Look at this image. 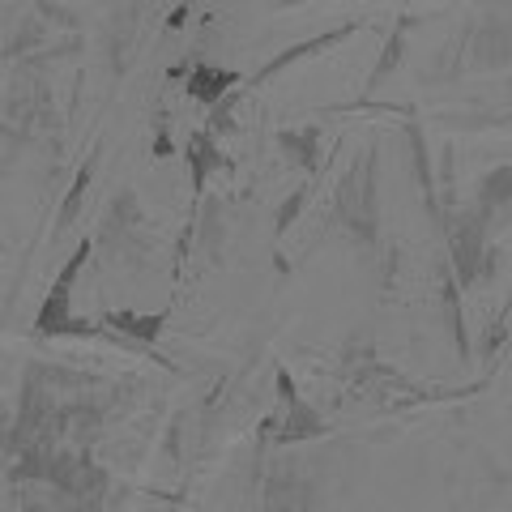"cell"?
<instances>
[{
    "label": "cell",
    "mask_w": 512,
    "mask_h": 512,
    "mask_svg": "<svg viewBox=\"0 0 512 512\" xmlns=\"http://www.w3.org/2000/svg\"><path fill=\"white\" fill-rule=\"evenodd\" d=\"M86 256H90V244H82V248L69 256V261H64L60 278L52 282V291H47V299H43V312H39V320H35L39 333H77V338H99V329H94L90 320H69L73 282H77V269L86 265Z\"/></svg>",
    "instance_id": "6da1fadb"
},
{
    "label": "cell",
    "mask_w": 512,
    "mask_h": 512,
    "mask_svg": "<svg viewBox=\"0 0 512 512\" xmlns=\"http://www.w3.org/2000/svg\"><path fill=\"white\" fill-rule=\"evenodd\" d=\"M282 397L291 402V410H282V419H286L282 444H299V440H308V436H325V423H320L316 414L299 402L295 389H291V380H286V376H282Z\"/></svg>",
    "instance_id": "7a4b0ae2"
},
{
    "label": "cell",
    "mask_w": 512,
    "mask_h": 512,
    "mask_svg": "<svg viewBox=\"0 0 512 512\" xmlns=\"http://www.w3.org/2000/svg\"><path fill=\"white\" fill-rule=\"evenodd\" d=\"M239 82V73L231 69H210V64H201V69L188 73V94L197 103H222V90H231Z\"/></svg>",
    "instance_id": "3957f363"
},
{
    "label": "cell",
    "mask_w": 512,
    "mask_h": 512,
    "mask_svg": "<svg viewBox=\"0 0 512 512\" xmlns=\"http://www.w3.org/2000/svg\"><path fill=\"white\" fill-rule=\"evenodd\" d=\"M107 329L128 333L133 342H154L163 333V316H137V312H107Z\"/></svg>",
    "instance_id": "277c9868"
},
{
    "label": "cell",
    "mask_w": 512,
    "mask_h": 512,
    "mask_svg": "<svg viewBox=\"0 0 512 512\" xmlns=\"http://www.w3.org/2000/svg\"><path fill=\"white\" fill-rule=\"evenodd\" d=\"M342 35H350V26H346V30H333V35H320V39H312V43H299V47H291V52H282V56H274V60H269V69H265L261 77H269V73L286 69V64H295V60H303V56L320 52V47H329V43H338Z\"/></svg>",
    "instance_id": "5b68a950"
},
{
    "label": "cell",
    "mask_w": 512,
    "mask_h": 512,
    "mask_svg": "<svg viewBox=\"0 0 512 512\" xmlns=\"http://www.w3.org/2000/svg\"><path fill=\"white\" fill-rule=\"evenodd\" d=\"M474 261H478V239H474V227L457 231V269L461 278H474Z\"/></svg>",
    "instance_id": "8992f818"
},
{
    "label": "cell",
    "mask_w": 512,
    "mask_h": 512,
    "mask_svg": "<svg viewBox=\"0 0 512 512\" xmlns=\"http://www.w3.org/2000/svg\"><path fill=\"white\" fill-rule=\"evenodd\" d=\"M192 158H197V184L205 180V171H210V167H218L222 163V154H214L210 150V137H192Z\"/></svg>",
    "instance_id": "52a82bcc"
},
{
    "label": "cell",
    "mask_w": 512,
    "mask_h": 512,
    "mask_svg": "<svg viewBox=\"0 0 512 512\" xmlns=\"http://www.w3.org/2000/svg\"><path fill=\"white\" fill-rule=\"evenodd\" d=\"M86 184H90V167L77 175V184H73V192L64 197V210H60V227H69L73 222V214H77V201H82V192H86Z\"/></svg>",
    "instance_id": "ba28073f"
}]
</instances>
